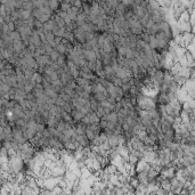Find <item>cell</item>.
I'll return each instance as SVG.
<instances>
[{
  "instance_id": "cell-1",
  "label": "cell",
  "mask_w": 195,
  "mask_h": 195,
  "mask_svg": "<svg viewBox=\"0 0 195 195\" xmlns=\"http://www.w3.org/2000/svg\"><path fill=\"white\" fill-rule=\"evenodd\" d=\"M32 80H33L37 85H38V83H42V81H43V75H42V73H40L39 71H37V72L33 74Z\"/></svg>"
}]
</instances>
